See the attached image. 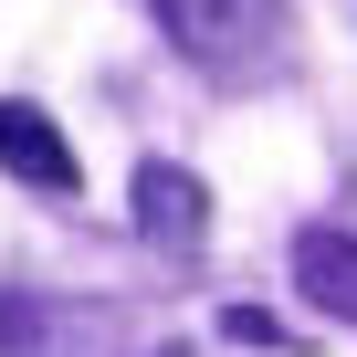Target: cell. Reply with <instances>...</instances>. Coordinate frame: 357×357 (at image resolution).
<instances>
[{"instance_id":"6da1fadb","label":"cell","mask_w":357,"mask_h":357,"mask_svg":"<svg viewBox=\"0 0 357 357\" xmlns=\"http://www.w3.org/2000/svg\"><path fill=\"white\" fill-rule=\"evenodd\" d=\"M147 11L200 74H231V84L263 74L273 43H284V0H147Z\"/></svg>"},{"instance_id":"7a4b0ae2","label":"cell","mask_w":357,"mask_h":357,"mask_svg":"<svg viewBox=\"0 0 357 357\" xmlns=\"http://www.w3.org/2000/svg\"><path fill=\"white\" fill-rule=\"evenodd\" d=\"M0 168H11L22 190H43V200H74V190H84V168H74L63 126H53L32 95H0Z\"/></svg>"},{"instance_id":"3957f363","label":"cell","mask_w":357,"mask_h":357,"mask_svg":"<svg viewBox=\"0 0 357 357\" xmlns=\"http://www.w3.org/2000/svg\"><path fill=\"white\" fill-rule=\"evenodd\" d=\"M137 231H147L158 252H200V242H211V190H200V168L147 158V168H137Z\"/></svg>"},{"instance_id":"277c9868","label":"cell","mask_w":357,"mask_h":357,"mask_svg":"<svg viewBox=\"0 0 357 357\" xmlns=\"http://www.w3.org/2000/svg\"><path fill=\"white\" fill-rule=\"evenodd\" d=\"M294 294L315 305V315H336V326H357V242L347 231H294Z\"/></svg>"},{"instance_id":"5b68a950","label":"cell","mask_w":357,"mask_h":357,"mask_svg":"<svg viewBox=\"0 0 357 357\" xmlns=\"http://www.w3.org/2000/svg\"><path fill=\"white\" fill-rule=\"evenodd\" d=\"M84 336H95V315H74V305H43V294L0 305V357H84Z\"/></svg>"},{"instance_id":"8992f818","label":"cell","mask_w":357,"mask_h":357,"mask_svg":"<svg viewBox=\"0 0 357 357\" xmlns=\"http://www.w3.org/2000/svg\"><path fill=\"white\" fill-rule=\"evenodd\" d=\"M221 336H231V347H284V326H273L263 305H221Z\"/></svg>"},{"instance_id":"52a82bcc","label":"cell","mask_w":357,"mask_h":357,"mask_svg":"<svg viewBox=\"0 0 357 357\" xmlns=\"http://www.w3.org/2000/svg\"><path fill=\"white\" fill-rule=\"evenodd\" d=\"M168 357H178V347H168Z\"/></svg>"}]
</instances>
